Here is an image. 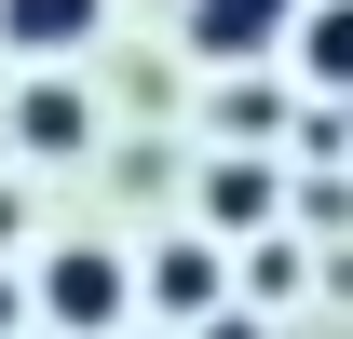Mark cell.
Instances as JSON below:
<instances>
[{
  "label": "cell",
  "mask_w": 353,
  "mask_h": 339,
  "mask_svg": "<svg viewBox=\"0 0 353 339\" xmlns=\"http://www.w3.org/2000/svg\"><path fill=\"white\" fill-rule=\"evenodd\" d=\"M14 136H28V150H82V136H95V109H82V82H68V68H41V82L14 95Z\"/></svg>",
  "instance_id": "obj_4"
},
{
  "label": "cell",
  "mask_w": 353,
  "mask_h": 339,
  "mask_svg": "<svg viewBox=\"0 0 353 339\" xmlns=\"http://www.w3.org/2000/svg\"><path fill=\"white\" fill-rule=\"evenodd\" d=\"M299 14H312V0H190V41L245 68V54H272V41H299Z\"/></svg>",
  "instance_id": "obj_3"
},
{
  "label": "cell",
  "mask_w": 353,
  "mask_h": 339,
  "mask_svg": "<svg viewBox=\"0 0 353 339\" xmlns=\"http://www.w3.org/2000/svg\"><path fill=\"white\" fill-rule=\"evenodd\" d=\"M95 28H109V0H0V41L28 54V68H68V54H95Z\"/></svg>",
  "instance_id": "obj_2"
},
{
  "label": "cell",
  "mask_w": 353,
  "mask_h": 339,
  "mask_svg": "<svg viewBox=\"0 0 353 339\" xmlns=\"http://www.w3.org/2000/svg\"><path fill=\"white\" fill-rule=\"evenodd\" d=\"M272 204H285V176H272L259 150H231V163L204 176V217H218V231H272Z\"/></svg>",
  "instance_id": "obj_5"
},
{
  "label": "cell",
  "mask_w": 353,
  "mask_h": 339,
  "mask_svg": "<svg viewBox=\"0 0 353 339\" xmlns=\"http://www.w3.org/2000/svg\"><path fill=\"white\" fill-rule=\"evenodd\" d=\"M299 68L326 95H353V0H312V14H299Z\"/></svg>",
  "instance_id": "obj_6"
},
{
  "label": "cell",
  "mask_w": 353,
  "mask_h": 339,
  "mask_svg": "<svg viewBox=\"0 0 353 339\" xmlns=\"http://www.w3.org/2000/svg\"><path fill=\"white\" fill-rule=\"evenodd\" d=\"M204 339H259V326H245V312H218V326H204Z\"/></svg>",
  "instance_id": "obj_9"
},
{
  "label": "cell",
  "mask_w": 353,
  "mask_h": 339,
  "mask_svg": "<svg viewBox=\"0 0 353 339\" xmlns=\"http://www.w3.org/2000/svg\"><path fill=\"white\" fill-rule=\"evenodd\" d=\"M150 298H163V312H218V258H204V245H163V258H150Z\"/></svg>",
  "instance_id": "obj_7"
},
{
  "label": "cell",
  "mask_w": 353,
  "mask_h": 339,
  "mask_svg": "<svg viewBox=\"0 0 353 339\" xmlns=\"http://www.w3.org/2000/svg\"><path fill=\"white\" fill-rule=\"evenodd\" d=\"M123 298H136V271H123L109 245H54V258H41V326H54V339H109Z\"/></svg>",
  "instance_id": "obj_1"
},
{
  "label": "cell",
  "mask_w": 353,
  "mask_h": 339,
  "mask_svg": "<svg viewBox=\"0 0 353 339\" xmlns=\"http://www.w3.org/2000/svg\"><path fill=\"white\" fill-rule=\"evenodd\" d=\"M218 136L231 150H272V136H285V95L272 82H218Z\"/></svg>",
  "instance_id": "obj_8"
},
{
  "label": "cell",
  "mask_w": 353,
  "mask_h": 339,
  "mask_svg": "<svg viewBox=\"0 0 353 339\" xmlns=\"http://www.w3.org/2000/svg\"><path fill=\"white\" fill-rule=\"evenodd\" d=\"M14 326H28V312H14V285H0V339H14Z\"/></svg>",
  "instance_id": "obj_10"
}]
</instances>
